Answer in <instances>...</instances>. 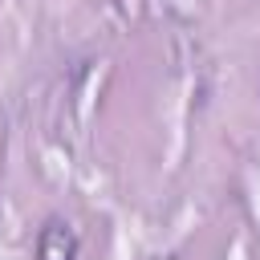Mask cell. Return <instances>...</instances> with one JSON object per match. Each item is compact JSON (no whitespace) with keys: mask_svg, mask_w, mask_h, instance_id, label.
<instances>
[{"mask_svg":"<svg viewBox=\"0 0 260 260\" xmlns=\"http://www.w3.org/2000/svg\"><path fill=\"white\" fill-rule=\"evenodd\" d=\"M77 248H81V240H77L69 219L49 215L41 223V232H37V260H77Z\"/></svg>","mask_w":260,"mask_h":260,"instance_id":"1","label":"cell"}]
</instances>
